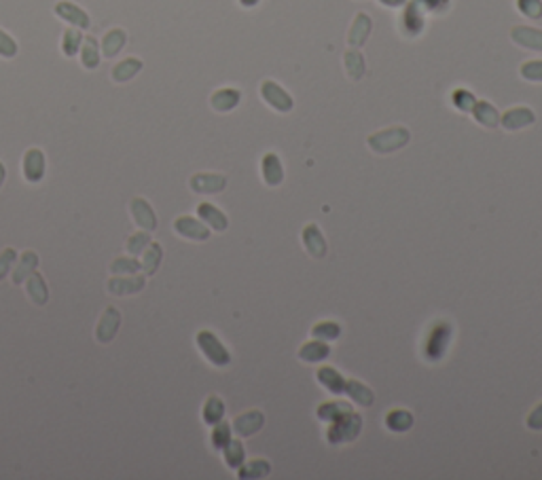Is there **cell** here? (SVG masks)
Masks as SVG:
<instances>
[{
	"label": "cell",
	"instance_id": "obj_37",
	"mask_svg": "<svg viewBox=\"0 0 542 480\" xmlns=\"http://www.w3.org/2000/svg\"><path fill=\"white\" fill-rule=\"evenodd\" d=\"M161 258H163V250L157 242L149 244L147 250H144V258H142V269L147 271V276H153L157 273L159 265H161Z\"/></svg>",
	"mask_w": 542,
	"mask_h": 480
},
{
	"label": "cell",
	"instance_id": "obj_48",
	"mask_svg": "<svg viewBox=\"0 0 542 480\" xmlns=\"http://www.w3.org/2000/svg\"><path fill=\"white\" fill-rule=\"evenodd\" d=\"M15 258H17V254H15V250H11V248H7L3 254H0V280H3L7 273H9V269H11V265L15 262Z\"/></svg>",
	"mask_w": 542,
	"mask_h": 480
},
{
	"label": "cell",
	"instance_id": "obj_31",
	"mask_svg": "<svg viewBox=\"0 0 542 480\" xmlns=\"http://www.w3.org/2000/svg\"><path fill=\"white\" fill-rule=\"evenodd\" d=\"M142 70V61L136 59V57H127L123 61H119L115 68H113V81L117 83H127L129 79H133Z\"/></svg>",
	"mask_w": 542,
	"mask_h": 480
},
{
	"label": "cell",
	"instance_id": "obj_50",
	"mask_svg": "<svg viewBox=\"0 0 542 480\" xmlns=\"http://www.w3.org/2000/svg\"><path fill=\"white\" fill-rule=\"evenodd\" d=\"M409 0H380V5L388 7V9H398V7H404Z\"/></svg>",
	"mask_w": 542,
	"mask_h": 480
},
{
	"label": "cell",
	"instance_id": "obj_39",
	"mask_svg": "<svg viewBox=\"0 0 542 480\" xmlns=\"http://www.w3.org/2000/svg\"><path fill=\"white\" fill-rule=\"evenodd\" d=\"M451 104L460 111V113H472L474 104H477V97H474L468 89H456L451 93Z\"/></svg>",
	"mask_w": 542,
	"mask_h": 480
},
{
	"label": "cell",
	"instance_id": "obj_17",
	"mask_svg": "<svg viewBox=\"0 0 542 480\" xmlns=\"http://www.w3.org/2000/svg\"><path fill=\"white\" fill-rule=\"evenodd\" d=\"M263 425H265V415L261 413V410H248V413L240 415L233 421L235 434L242 436V438H248V436L256 434Z\"/></svg>",
	"mask_w": 542,
	"mask_h": 480
},
{
	"label": "cell",
	"instance_id": "obj_3",
	"mask_svg": "<svg viewBox=\"0 0 542 480\" xmlns=\"http://www.w3.org/2000/svg\"><path fill=\"white\" fill-rule=\"evenodd\" d=\"M362 430V417L358 413H348L344 417H339L337 421L330 423L326 432V440L330 444H344V442H354L360 436Z\"/></svg>",
	"mask_w": 542,
	"mask_h": 480
},
{
	"label": "cell",
	"instance_id": "obj_27",
	"mask_svg": "<svg viewBox=\"0 0 542 480\" xmlns=\"http://www.w3.org/2000/svg\"><path fill=\"white\" fill-rule=\"evenodd\" d=\"M346 394L350 396L352 402L360 404V406H373V402H375V394H373V390L356 379H348L346 381Z\"/></svg>",
	"mask_w": 542,
	"mask_h": 480
},
{
	"label": "cell",
	"instance_id": "obj_29",
	"mask_svg": "<svg viewBox=\"0 0 542 480\" xmlns=\"http://www.w3.org/2000/svg\"><path fill=\"white\" fill-rule=\"evenodd\" d=\"M26 282H28V284H26V290H28V296L32 298V303L45 305V303L49 300V290H47L45 278L41 276V273L34 271Z\"/></svg>",
	"mask_w": 542,
	"mask_h": 480
},
{
	"label": "cell",
	"instance_id": "obj_35",
	"mask_svg": "<svg viewBox=\"0 0 542 480\" xmlns=\"http://www.w3.org/2000/svg\"><path fill=\"white\" fill-rule=\"evenodd\" d=\"M225 417V402L218 396H210L203 404V421L208 425H216Z\"/></svg>",
	"mask_w": 542,
	"mask_h": 480
},
{
	"label": "cell",
	"instance_id": "obj_25",
	"mask_svg": "<svg viewBox=\"0 0 542 480\" xmlns=\"http://www.w3.org/2000/svg\"><path fill=\"white\" fill-rule=\"evenodd\" d=\"M328 354H330V349H328V345H326V340H320V338L305 343V345L299 349V358H301L303 362H310V364H316V362L326 360Z\"/></svg>",
	"mask_w": 542,
	"mask_h": 480
},
{
	"label": "cell",
	"instance_id": "obj_40",
	"mask_svg": "<svg viewBox=\"0 0 542 480\" xmlns=\"http://www.w3.org/2000/svg\"><path fill=\"white\" fill-rule=\"evenodd\" d=\"M519 75L523 81H530V83H542V59H530V61H523L521 68H519Z\"/></svg>",
	"mask_w": 542,
	"mask_h": 480
},
{
	"label": "cell",
	"instance_id": "obj_45",
	"mask_svg": "<svg viewBox=\"0 0 542 480\" xmlns=\"http://www.w3.org/2000/svg\"><path fill=\"white\" fill-rule=\"evenodd\" d=\"M517 9L521 15L530 19H540L542 17V0H517Z\"/></svg>",
	"mask_w": 542,
	"mask_h": 480
},
{
	"label": "cell",
	"instance_id": "obj_13",
	"mask_svg": "<svg viewBox=\"0 0 542 480\" xmlns=\"http://www.w3.org/2000/svg\"><path fill=\"white\" fill-rule=\"evenodd\" d=\"M24 176L28 182H41L45 176V155L41 148H30L24 155Z\"/></svg>",
	"mask_w": 542,
	"mask_h": 480
},
{
	"label": "cell",
	"instance_id": "obj_33",
	"mask_svg": "<svg viewBox=\"0 0 542 480\" xmlns=\"http://www.w3.org/2000/svg\"><path fill=\"white\" fill-rule=\"evenodd\" d=\"M269 472H271V463L267 459H252V461L240 465L237 476L242 480H252V478H265Z\"/></svg>",
	"mask_w": 542,
	"mask_h": 480
},
{
	"label": "cell",
	"instance_id": "obj_41",
	"mask_svg": "<svg viewBox=\"0 0 542 480\" xmlns=\"http://www.w3.org/2000/svg\"><path fill=\"white\" fill-rule=\"evenodd\" d=\"M312 334H314V338H320V340H335L342 334V326L337 322H320L312 328Z\"/></svg>",
	"mask_w": 542,
	"mask_h": 480
},
{
	"label": "cell",
	"instance_id": "obj_2",
	"mask_svg": "<svg viewBox=\"0 0 542 480\" xmlns=\"http://www.w3.org/2000/svg\"><path fill=\"white\" fill-rule=\"evenodd\" d=\"M451 343V324L445 320H438L432 324L426 343H424V358L428 362H438L443 360V356L447 354V347Z\"/></svg>",
	"mask_w": 542,
	"mask_h": 480
},
{
	"label": "cell",
	"instance_id": "obj_44",
	"mask_svg": "<svg viewBox=\"0 0 542 480\" xmlns=\"http://www.w3.org/2000/svg\"><path fill=\"white\" fill-rule=\"evenodd\" d=\"M229 440H231V425L227 421H218L212 430V447L223 451Z\"/></svg>",
	"mask_w": 542,
	"mask_h": 480
},
{
	"label": "cell",
	"instance_id": "obj_51",
	"mask_svg": "<svg viewBox=\"0 0 542 480\" xmlns=\"http://www.w3.org/2000/svg\"><path fill=\"white\" fill-rule=\"evenodd\" d=\"M259 3H261V0H240V5L246 7V9H252V7H256Z\"/></svg>",
	"mask_w": 542,
	"mask_h": 480
},
{
	"label": "cell",
	"instance_id": "obj_46",
	"mask_svg": "<svg viewBox=\"0 0 542 480\" xmlns=\"http://www.w3.org/2000/svg\"><path fill=\"white\" fill-rule=\"evenodd\" d=\"M0 55L7 57V59L17 55V43L9 37L5 30H0Z\"/></svg>",
	"mask_w": 542,
	"mask_h": 480
},
{
	"label": "cell",
	"instance_id": "obj_38",
	"mask_svg": "<svg viewBox=\"0 0 542 480\" xmlns=\"http://www.w3.org/2000/svg\"><path fill=\"white\" fill-rule=\"evenodd\" d=\"M81 43H83V34L79 30H66L64 32V41H62L64 55H68V57L77 55L79 49H81Z\"/></svg>",
	"mask_w": 542,
	"mask_h": 480
},
{
	"label": "cell",
	"instance_id": "obj_19",
	"mask_svg": "<svg viewBox=\"0 0 542 480\" xmlns=\"http://www.w3.org/2000/svg\"><path fill=\"white\" fill-rule=\"evenodd\" d=\"M144 278L140 276H131V278H113L109 282V292L113 296H129V294H136L144 288Z\"/></svg>",
	"mask_w": 542,
	"mask_h": 480
},
{
	"label": "cell",
	"instance_id": "obj_42",
	"mask_svg": "<svg viewBox=\"0 0 542 480\" xmlns=\"http://www.w3.org/2000/svg\"><path fill=\"white\" fill-rule=\"evenodd\" d=\"M151 244V235H149V231H144V233H136V235H131L127 242H125V250L131 254V256H138V254H142L144 250H147V246Z\"/></svg>",
	"mask_w": 542,
	"mask_h": 480
},
{
	"label": "cell",
	"instance_id": "obj_36",
	"mask_svg": "<svg viewBox=\"0 0 542 480\" xmlns=\"http://www.w3.org/2000/svg\"><path fill=\"white\" fill-rule=\"evenodd\" d=\"M81 61L87 70H95L100 66V49H97V41L93 37H87L81 43Z\"/></svg>",
	"mask_w": 542,
	"mask_h": 480
},
{
	"label": "cell",
	"instance_id": "obj_15",
	"mask_svg": "<svg viewBox=\"0 0 542 480\" xmlns=\"http://www.w3.org/2000/svg\"><path fill=\"white\" fill-rule=\"evenodd\" d=\"M227 178L221 174H195L191 178V189L199 195H216L225 191Z\"/></svg>",
	"mask_w": 542,
	"mask_h": 480
},
{
	"label": "cell",
	"instance_id": "obj_23",
	"mask_svg": "<svg viewBox=\"0 0 542 480\" xmlns=\"http://www.w3.org/2000/svg\"><path fill=\"white\" fill-rule=\"evenodd\" d=\"M472 117H474V121H477L479 125H483V127H487V129H494V127H498L500 125V115H498V111L489 104V102H485V99H477V104H474V108H472V113H470Z\"/></svg>",
	"mask_w": 542,
	"mask_h": 480
},
{
	"label": "cell",
	"instance_id": "obj_24",
	"mask_svg": "<svg viewBox=\"0 0 542 480\" xmlns=\"http://www.w3.org/2000/svg\"><path fill=\"white\" fill-rule=\"evenodd\" d=\"M348 413H352V404L342 402V400L324 402V404H320L318 410H316L318 419H320V421H326V423H333V421H337L339 417H344V415H348Z\"/></svg>",
	"mask_w": 542,
	"mask_h": 480
},
{
	"label": "cell",
	"instance_id": "obj_18",
	"mask_svg": "<svg viewBox=\"0 0 542 480\" xmlns=\"http://www.w3.org/2000/svg\"><path fill=\"white\" fill-rule=\"evenodd\" d=\"M242 99V93L237 89H231V87H225V89H218L212 93L210 97V106L216 111V113H229L233 111L237 104H240Z\"/></svg>",
	"mask_w": 542,
	"mask_h": 480
},
{
	"label": "cell",
	"instance_id": "obj_9",
	"mask_svg": "<svg viewBox=\"0 0 542 480\" xmlns=\"http://www.w3.org/2000/svg\"><path fill=\"white\" fill-rule=\"evenodd\" d=\"M174 231L180 237L191 239V242H206V239L210 237V231H208L206 224H203V220H195L191 216H180L174 222Z\"/></svg>",
	"mask_w": 542,
	"mask_h": 480
},
{
	"label": "cell",
	"instance_id": "obj_28",
	"mask_svg": "<svg viewBox=\"0 0 542 480\" xmlns=\"http://www.w3.org/2000/svg\"><path fill=\"white\" fill-rule=\"evenodd\" d=\"M39 267V256L34 254L32 250H26L19 258V265L13 271V284H24L34 271Z\"/></svg>",
	"mask_w": 542,
	"mask_h": 480
},
{
	"label": "cell",
	"instance_id": "obj_43",
	"mask_svg": "<svg viewBox=\"0 0 542 480\" xmlns=\"http://www.w3.org/2000/svg\"><path fill=\"white\" fill-rule=\"evenodd\" d=\"M140 269H142V265L136 258H117L111 265V271L115 273V276H125V273H129V276H136Z\"/></svg>",
	"mask_w": 542,
	"mask_h": 480
},
{
	"label": "cell",
	"instance_id": "obj_5",
	"mask_svg": "<svg viewBox=\"0 0 542 480\" xmlns=\"http://www.w3.org/2000/svg\"><path fill=\"white\" fill-rule=\"evenodd\" d=\"M261 97L267 102L271 108L278 111V113H282V115L290 113L292 106H295V102H292L290 93H288L284 87H280L276 81H263V83H261Z\"/></svg>",
	"mask_w": 542,
	"mask_h": 480
},
{
	"label": "cell",
	"instance_id": "obj_52",
	"mask_svg": "<svg viewBox=\"0 0 542 480\" xmlns=\"http://www.w3.org/2000/svg\"><path fill=\"white\" fill-rule=\"evenodd\" d=\"M3 182H5V165L0 163V186H3Z\"/></svg>",
	"mask_w": 542,
	"mask_h": 480
},
{
	"label": "cell",
	"instance_id": "obj_16",
	"mask_svg": "<svg viewBox=\"0 0 542 480\" xmlns=\"http://www.w3.org/2000/svg\"><path fill=\"white\" fill-rule=\"evenodd\" d=\"M261 171H263V180L267 186H280L284 180V167L282 161L276 153H267L261 161Z\"/></svg>",
	"mask_w": 542,
	"mask_h": 480
},
{
	"label": "cell",
	"instance_id": "obj_10",
	"mask_svg": "<svg viewBox=\"0 0 542 480\" xmlns=\"http://www.w3.org/2000/svg\"><path fill=\"white\" fill-rule=\"evenodd\" d=\"M536 121L534 111H530L527 106H517V108H508L502 117H500V125L506 131H519L523 127H530Z\"/></svg>",
	"mask_w": 542,
	"mask_h": 480
},
{
	"label": "cell",
	"instance_id": "obj_22",
	"mask_svg": "<svg viewBox=\"0 0 542 480\" xmlns=\"http://www.w3.org/2000/svg\"><path fill=\"white\" fill-rule=\"evenodd\" d=\"M318 381L320 385H324L330 394H346V379H344V374L339 372L337 368H330V366H322L318 370Z\"/></svg>",
	"mask_w": 542,
	"mask_h": 480
},
{
	"label": "cell",
	"instance_id": "obj_14",
	"mask_svg": "<svg viewBox=\"0 0 542 480\" xmlns=\"http://www.w3.org/2000/svg\"><path fill=\"white\" fill-rule=\"evenodd\" d=\"M371 30H373V21H371V15L366 13H358L350 26V32H348V45L358 49L362 47L368 37H371Z\"/></svg>",
	"mask_w": 542,
	"mask_h": 480
},
{
	"label": "cell",
	"instance_id": "obj_11",
	"mask_svg": "<svg viewBox=\"0 0 542 480\" xmlns=\"http://www.w3.org/2000/svg\"><path fill=\"white\" fill-rule=\"evenodd\" d=\"M303 246H305V250H308V254L314 256V258L326 256V239H324L318 224L310 222L303 229Z\"/></svg>",
	"mask_w": 542,
	"mask_h": 480
},
{
	"label": "cell",
	"instance_id": "obj_1",
	"mask_svg": "<svg viewBox=\"0 0 542 480\" xmlns=\"http://www.w3.org/2000/svg\"><path fill=\"white\" fill-rule=\"evenodd\" d=\"M409 140H411V133L406 127H390V129H382L377 133L368 135L366 144L377 155H388V153H394V151L406 146Z\"/></svg>",
	"mask_w": 542,
	"mask_h": 480
},
{
	"label": "cell",
	"instance_id": "obj_6",
	"mask_svg": "<svg viewBox=\"0 0 542 480\" xmlns=\"http://www.w3.org/2000/svg\"><path fill=\"white\" fill-rule=\"evenodd\" d=\"M400 28L404 37H420L424 30V9L415 3V0H409L404 5V13L400 19Z\"/></svg>",
	"mask_w": 542,
	"mask_h": 480
},
{
	"label": "cell",
	"instance_id": "obj_49",
	"mask_svg": "<svg viewBox=\"0 0 542 480\" xmlns=\"http://www.w3.org/2000/svg\"><path fill=\"white\" fill-rule=\"evenodd\" d=\"M527 428L534 430V432H540L542 430V404H538L532 413L527 415Z\"/></svg>",
	"mask_w": 542,
	"mask_h": 480
},
{
	"label": "cell",
	"instance_id": "obj_32",
	"mask_svg": "<svg viewBox=\"0 0 542 480\" xmlns=\"http://www.w3.org/2000/svg\"><path fill=\"white\" fill-rule=\"evenodd\" d=\"M125 41H127L125 30H121V28L111 30L104 37V41H102V55H104V57H115L125 47Z\"/></svg>",
	"mask_w": 542,
	"mask_h": 480
},
{
	"label": "cell",
	"instance_id": "obj_26",
	"mask_svg": "<svg viewBox=\"0 0 542 480\" xmlns=\"http://www.w3.org/2000/svg\"><path fill=\"white\" fill-rule=\"evenodd\" d=\"M386 428L390 432H396V434L409 432L413 428V415L404 408H394L386 415Z\"/></svg>",
	"mask_w": 542,
	"mask_h": 480
},
{
	"label": "cell",
	"instance_id": "obj_47",
	"mask_svg": "<svg viewBox=\"0 0 542 480\" xmlns=\"http://www.w3.org/2000/svg\"><path fill=\"white\" fill-rule=\"evenodd\" d=\"M424 13H443L449 7V0H415Z\"/></svg>",
	"mask_w": 542,
	"mask_h": 480
},
{
	"label": "cell",
	"instance_id": "obj_34",
	"mask_svg": "<svg viewBox=\"0 0 542 480\" xmlns=\"http://www.w3.org/2000/svg\"><path fill=\"white\" fill-rule=\"evenodd\" d=\"M223 453H225V463H227L231 470H240V465H242L244 459H246V451H244L242 440H229L227 447L223 449Z\"/></svg>",
	"mask_w": 542,
	"mask_h": 480
},
{
	"label": "cell",
	"instance_id": "obj_4",
	"mask_svg": "<svg viewBox=\"0 0 542 480\" xmlns=\"http://www.w3.org/2000/svg\"><path fill=\"white\" fill-rule=\"evenodd\" d=\"M197 345L201 349V354L206 356L208 362H212L214 366L223 368V366H229L231 362V356L227 352V347L218 340V336L210 330H201L197 334Z\"/></svg>",
	"mask_w": 542,
	"mask_h": 480
},
{
	"label": "cell",
	"instance_id": "obj_30",
	"mask_svg": "<svg viewBox=\"0 0 542 480\" xmlns=\"http://www.w3.org/2000/svg\"><path fill=\"white\" fill-rule=\"evenodd\" d=\"M344 66H346V75L352 81H360L366 73V61L362 57V53L358 49H350L344 55Z\"/></svg>",
	"mask_w": 542,
	"mask_h": 480
},
{
	"label": "cell",
	"instance_id": "obj_7",
	"mask_svg": "<svg viewBox=\"0 0 542 480\" xmlns=\"http://www.w3.org/2000/svg\"><path fill=\"white\" fill-rule=\"evenodd\" d=\"M129 212H131L133 222L138 224L140 229H144V231H155V229H157V216H155V210L151 208L147 199H142V197H133L131 203H129Z\"/></svg>",
	"mask_w": 542,
	"mask_h": 480
},
{
	"label": "cell",
	"instance_id": "obj_8",
	"mask_svg": "<svg viewBox=\"0 0 542 480\" xmlns=\"http://www.w3.org/2000/svg\"><path fill=\"white\" fill-rule=\"evenodd\" d=\"M121 326V314L117 307H106L104 314H102L97 328H95V338L100 343H111Z\"/></svg>",
	"mask_w": 542,
	"mask_h": 480
},
{
	"label": "cell",
	"instance_id": "obj_20",
	"mask_svg": "<svg viewBox=\"0 0 542 480\" xmlns=\"http://www.w3.org/2000/svg\"><path fill=\"white\" fill-rule=\"evenodd\" d=\"M55 13H57V17H62L64 21L73 23V26H77V28H81V30H87V28H89V15H87L83 9H79L77 5H73V3H57V5H55Z\"/></svg>",
	"mask_w": 542,
	"mask_h": 480
},
{
	"label": "cell",
	"instance_id": "obj_12",
	"mask_svg": "<svg viewBox=\"0 0 542 480\" xmlns=\"http://www.w3.org/2000/svg\"><path fill=\"white\" fill-rule=\"evenodd\" d=\"M511 41L523 49L542 51V30L530 26H515L511 30Z\"/></svg>",
	"mask_w": 542,
	"mask_h": 480
},
{
	"label": "cell",
	"instance_id": "obj_21",
	"mask_svg": "<svg viewBox=\"0 0 542 480\" xmlns=\"http://www.w3.org/2000/svg\"><path fill=\"white\" fill-rule=\"evenodd\" d=\"M197 216L206 222L208 227H212L214 231H225L227 227H229V220H227V216L216 208V205H212V203H199L197 205Z\"/></svg>",
	"mask_w": 542,
	"mask_h": 480
}]
</instances>
